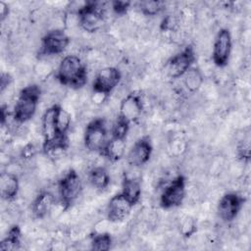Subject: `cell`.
Masks as SVG:
<instances>
[{
    "label": "cell",
    "instance_id": "obj_1",
    "mask_svg": "<svg viewBox=\"0 0 251 251\" xmlns=\"http://www.w3.org/2000/svg\"><path fill=\"white\" fill-rule=\"evenodd\" d=\"M87 67L78 55L65 56L58 65L56 78L63 85L77 90L87 81Z\"/></svg>",
    "mask_w": 251,
    "mask_h": 251
},
{
    "label": "cell",
    "instance_id": "obj_2",
    "mask_svg": "<svg viewBox=\"0 0 251 251\" xmlns=\"http://www.w3.org/2000/svg\"><path fill=\"white\" fill-rule=\"evenodd\" d=\"M41 99V89L37 84H27L21 89L12 115L19 125L29 122L35 115Z\"/></svg>",
    "mask_w": 251,
    "mask_h": 251
},
{
    "label": "cell",
    "instance_id": "obj_3",
    "mask_svg": "<svg viewBox=\"0 0 251 251\" xmlns=\"http://www.w3.org/2000/svg\"><path fill=\"white\" fill-rule=\"evenodd\" d=\"M83 184L76 170L71 168L63 174L58 181L59 201L68 211L82 195Z\"/></svg>",
    "mask_w": 251,
    "mask_h": 251
},
{
    "label": "cell",
    "instance_id": "obj_4",
    "mask_svg": "<svg viewBox=\"0 0 251 251\" xmlns=\"http://www.w3.org/2000/svg\"><path fill=\"white\" fill-rule=\"evenodd\" d=\"M106 5L105 2H86L77 13L79 28L87 33H95L102 29L106 22Z\"/></svg>",
    "mask_w": 251,
    "mask_h": 251
},
{
    "label": "cell",
    "instance_id": "obj_5",
    "mask_svg": "<svg viewBox=\"0 0 251 251\" xmlns=\"http://www.w3.org/2000/svg\"><path fill=\"white\" fill-rule=\"evenodd\" d=\"M108 126L106 119L99 117L89 121L83 132V144L89 152L102 153L108 138Z\"/></svg>",
    "mask_w": 251,
    "mask_h": 251
},
{
    "label": "cell",
    "instance_id": "obj_6",
    "mask_svg": "<svg viewBox=\"0 0 251 251\" xmlns=\"http://www.w3.org/2000/svg\"><path fill=\"white\" fill-rule=\"evenodd\" d=\"M187 180L183 175H178L170 180L160 195V206L165 210L179 207L185 200Z\"/></svg>",
    "mask_w": 251,
    "mask_h": 251
},
{
    "label": "cell",
    "instance_id": "obj_7",
    "mask_svg": "<svg viewBox=\"0 0 251 251\" xmlns=\"http://www.w3.org/2000/svg\"><path fill=\"white\" fill-rule=\"evenodd\" d=\"M196 61V53L192 45H187L180 52L173 55L165 63V73L170 78L181 77Z\"/></svg>",
    "mask_w": 251,
    "mask_h": 251
},
{
    "label": "cell",
    "instance_id": "obj_8",
    "mask_svg": "<svg viewBox=\"0 0 251 251\" xmlns=\"http://www.w3.org/2000/svg\"><path fill=\"white\" fill-rule=\"evenodd\" d=\"M71 37L65 29H51L41 37L39 54L42 57H54L62 54L70 45Z\"/></svg>",
    "mask_w": 251,
    "mask_h": 251
},
{
    "label": "cell",
    "instance_id": "obj_9",
    "mask_svg": "<svg viewBox=\"0 0 251 251\" xmlns=\"http://www.w3.org/2000/svg\"><path fill=\"white\" fill-rule=\"evenodd\" d=\"M232 51V39L229 30L221 28L215 36L212 47V61L218 68H224L229 62Z\"/></svg>",
    "mask_w": 251,
    "mask_h": 251
},
{
    "label": "cell",
    "instance_id": "obj_10",
    "mask_svg": "<svg viewBox=\"0 0 251 251\" xmlns=\"http://www.w3.org/2000/svg\"><path fill=\"white\" fill-rule=\"evenodd\" d=\"M122 78L121 71L113 66L103 67L97 71L92 83V91L110 95L119 85Z\"/></svg>",
    "mask_w": 251,
    "mask_h": 251
},
{
    "label": "cell",
    "instance_id": "obj_11",
    "mask_svg": "<svg viewBox=\"0 0 251 251\" xmlns=\"http://www.w3.org/2000/svg\"><path fill=\"white\" fill-rule=\"evenodd\" d=\"M245 199L237 192L231 191L223 194L218 202V215L225 223L234 221L243 208Z\"/></svg>",
    "mask_w": 251,
    "mask_h": 251
},
{
    "label": "cell",
    "instance_id": "obj_12",
    "mask_svg": "<svg viewBox=\"0 0 251 251\" xmlns=\"http://www.w3.org/2000/svg\"><path fill=\"white\" fill-rule=\"evenodd\" d=\"M144 109V103L141 95L137 92L126 94L120 102L119 117L128 124L137 123Z\"/></svg>",
    "mask_w": 251,
    "mask_h": 251
},
{
    "label": "cell",
    "instance_id": "obj_13",
    "mask_svg": "<svg viewBox=\"0 0 251 251\" xmlns=\"http://www.w3.org/2000/svg\"><path fill=\"white\" fill-rule=\"evenodd\" d=\"M153 152V145L149 136H142L135 140L126 154V163L133 168L146 165Z\"/></svg>",
    "mask_w": 251,
    "mask_h": 251
},
{
    "label": "cell",
    "instance_id": "obj_14",
    "mask_svg": "<svg viewBox=\"0 0 251 251\" xmlns=\"http://www.w3.org/2000/svg\"><path fill=\"white\" fill-rule=\"evenodd\" d=\"M133 206L126 196L118 193L110 198L106 206V218L114 224L122 223L130 216Z\"/></svg>",
    "mask_w": 251,
    "mask_h": 251
},
{
    "label": "cell",
    "instance_id": "obj_15",
    "mask_svg": "<svg viewBox=\"0 0 251 251\" xmlns=\"http://www.w3.org/2000/svg\"><path fill=\"white\" fill-rule=\"evenodd\" d=\"M57 200L55 195L49 190H42L36 195L31 202V214L36 220H42L47 216H50Z\"/></svg>",
    "mask_w": 251,
    "mask_h": 251
},
{
    "label": "cell",
    "instance_id": "obj_16",
    "mask_svg": "<svg viewBox=\"0 0 251 251\" xmlns=\"http://www.w3.org/2000/svg\"><path fill=\"white\" fill-rule=\"evenodd\" d=\"M133 205H136L142 194L141 176L133 170L124 174L122 180V192Z\"/></svg>",
    "mask_w": 251,
    "mask_h": 251
},
{
    "label": "cell",
    "instance_id": "obj_17",
    "mask_svg": "<svg viewBox=\"0 0 251 251\" xmlns=\"http://www.w3.org/2000/svg\"><path fill=\"white\" fill-rule=\"evenodd\" d=\"M21 182L19 176L8 173L3 172L0 176V194L2 200L6 202H13L16 200L17 196L20 193Z\"/></svg>",
    "mask_w": 251,
    "mask_h": 251
},
{
    "label": "cell",
    "instance_id": "obj_18",
    "mask_svg": "<svg viewBox=\"0 0 251 251\" xmlns=\"http://www.w3.org/2000/svg\"><path fill=\"white\" fill-rule=\"evenodd\" d=\"M126 138L111 135V138L107 141V144L102 154L112 163L119 162L126 154Z\"/></svg>",
    "mask_w": 251,
    "mask_h": 251
},
{
    "label": "cell",
    "instance_id": "obj_19",
    "mask_svg": "<svg viewBox=\"0 0 251 251\" xmlns=\"http://www.w3.org/2000/svg\"><path fill=\"white\" fill-rule=\"evenodd\" d=\"M87 179L89 185L96 191L103 192L111 182V176L104 166L92 167L87 172Z\"/></svg>",
    "mask_w": 251,
    "mask_h": 251
},
{
    "label": "cell",
    "instance_id": "obj_20",
    "mask_svg": "<svg viewBox=\"0 0 251 251\" xmlns=\"http://www.w3.org/2000/svg\"><path fill=\"white\" fill-rule=\"evenodd\" d=\"M181 77L182 83L189 93H196L203 86L204 74L199 68L191 67Z\"/></svg>",
    "mask_w": 251,
    "mask_h": 251
},
{
    "label": "cell",
    "instance_id": "obj_21",
    "mask_svg": "<svg viewBox=\"0 0 251 251\" xmlns=\"http://www.w3.org/2000/svg\"><path fill=\"white\" fill-rule=\"evenodd\" d=\"M55 124L58 136L66 137L71 129L72 125V116L71 113L60 106L59 104L56 105V113H55Z\"/></svg>",
    "mask_w": 251,
    "mask_h": 251
},
{
    "label": "cell",
    "instance_id": "obj_22",
    "mask_svg": "<svg viewBox=\"0 0 251 251\" xmlns=\"http://www.w3.org/2000/svg\"><path fill=\"white\" fill-rule=\"evenodd\" d=\"M22 231L18 225L12 226L7 232V235L0 242L1 251H13L21 248Z\"/></svg>",
    "mask_w": 251,
    "mask_h": 251
},
{
    "label": "cell",
    "instance_id": "obj_23",
    "mask_svg": "<svg viewBox=\"0 0 251 251\" xmlns=\"http://www.w3.org/2000/svg\"><path fill=\"white\" fill-rule=\"evenodd\" d=\"M113 239L110 232H93L90 236V249L105 251L111 248Z\"/></svg>",
    "mask_w": 251,
    "mask_h": 251
},
{
    "label": "cell",
    "instance_id": "obj_24",
    "mask_svg": "<svg viewBox=\"0 0 251 251\" xmlns=\"http://www.w3.org/2000/svg\"><path fill=\"white\" fill-rule=\"evenodd\" d=\"M179 234L185 238L192 236L197 230V223L194 217L191 215H183L177 223Z\"/></svg>",
    "mask_w": 251,
    "mask_h": 251
},
{
    "label": "cell",
    "instance_id": "obj_25",
    "mask_svg": "<svg viewBox=\"0 0 251 251\" xmlns=\"http://www.w3.org/2000/svg\"><path fill=\"white\" fill-rule=\"evenodd\" d=\"M165 9V3L161 1H141L137 5V10L146 17H154Z\"/></svg>",
    "mask_w": 251,
    "mask_h": 251
},
{
    "label": "cell",
    "instance_id": "obj_26",
    "mask_svg": "<svg viewBox=\"0 0 251 251\" xmlns=\"http://www.w3.org/2000/svg\"><path fill=\"white\" fill-rule=\"evenodd\" d=\"M53 72V65L47 58L42 57L33 65V73L40 79H47Z\"/></svg>",
    "mask_w": 251,
    "mask_h": 251
},
{
    "label": "cell",
    "instance_id": "obj_27",
    "mask_svg": "<svg viewBox=\"0 0 251 251\" xmlns=\"http://www.w3.org/2000/svg\"><path fill=\"white\" fill-rule=\"evenodd\" d=\"M226 161L222 156H215L208 165V171L212 176H219L225 169Z\"/></svg>",
    "mask_w": 251,
    "mask_h": 251
},
{
    "label": "cell",
    "instance_id": "obj_28",
    "mask_svg": "<svg viewBox=\"0 0 251 251\" xmlns=\"http://www.w3.org/2000/svg\"><path fill=\"white\" fill-rule=\"evenodd\" d=\"M112 10L115 14L124 16L125 14L127 13V11L130 8V2H126V1H114L111 3Z\"/></svg>",
    "mask_w": 251,
    "mask_h": 251
},
{
    "label": "cell",
    "instance_id": "obj_29",
    "mask_svg": "<svg viewBox=\"0 0 251 251\" xmlns=\"http://www.w3.org/2000/svg\"><path fill=\"white\" fill-rule=\"evenodd\" d=\"M10 14V8L8 6V4H6L5 2L1 1L0 2V15H1V21L4 22L8 16Z\"/></svg>",
    "mask_w": 251,
    "mask_h": 251
}]
</instances>
